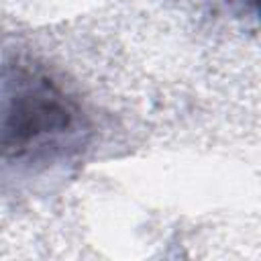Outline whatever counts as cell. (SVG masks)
<instances>
[{
    "label": "cell",
    "instance_id": "obj_1",
    "mask_svg": "<svg viewBox=\"0 0 261 261\" xmlns=\"http://www.w3.org/2000/svg\"><path fill=\"white\" fill-rule=\"evenodd\" d=\"M69 120L71 112L65 100L47 84L24 90L10 106L2 130V145L10 149L24 147L45 133L65 128Z\"/></svg>",
    "mask_w": 261,
    "mask_h": 261
}]
</instances>
